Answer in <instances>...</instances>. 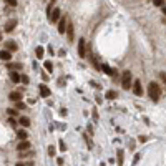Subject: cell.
<instances>
[{
    "instance_id": "obj_19",
    "label": "cell",
    "mask_w": 166,
    "mask_h": 166,
    "mask_svg": "<svg viewBox=\"0 0 166 166\" xmlns=\"http://www.w3.org/2000/svg\"><path fill=\"white\" fill-rule=\"evenodd\" d=\"M116 96H118V95H116V91H115V90H110V91H106V98H108V100H115Z\"/></svg>"
},
{
    "instance_id": "obj_28",
    "label": "cell",
    "mask_w": 166,
    "mask_h": 166,
    "mask_svg": "<svg viewBox=\"0 0 166 166\" xmlns=\"http://www.w3.org/2000/svg\"><path fill=\"white\" fill-rule=\"evenodd\" d=\"M8 124H10L12 128H15V126H17V121L13 118H8Z\"/></svg>"
},
{
    "instance_id": "obj_26",
    "label": "cell",
    "mask_w": 166,
    "mask_h": 166,
    "mask_svg": "<svg viewBox=\"0 0 166 166\" xmlns=\"http://www.w3.org/2000/svg\"><path fill=\"white\" fill-rule=\"evenodd\" d=\"M153 4H155L156 7H161V8H163V7H165V4H166V2H165V0H155Z\"/></svg>"
},
{
    "instance_id": "obj_4",
    "label": "cell",
    "mask_w": 166,
    "mask_h": 166,
    "mask_svg": "<svg viewBox=\"0 0 166 166\" xmlns=\"http://www.w3.org/2000/svg\"><path fill=\"white\" fill-rule=\"evenodd\" d=\"M60 18H62V12H60V8H53V12L50 13V17H48V20L52 22V23H57Z\"/></svg>"
},
{
    "instance_id": "obj_16",
    "label": "cell",
    "mask_w": 166,
    "mask_h": 166,
    "mask_svg": "<svg viewBox=\"0 0 166 166\" xmlns=\"http://www.w3.org/2000/svg\"><path fill=\"white\" fill-rule=\"evenodd\" d=\"M18 123H20L23 128H28V126H30V120L27 118V116H22V118L18 120Z\"/></svg>"
},
{
    "instance_id": "obj_14",
    "label": "cell",
    "mask_w": 166,
    "mask_h": 166,
    "mask_svg": "<svg viewBox=\"0 0 166 166\" xmlns=\"http://www.w3.org/2000/svg\"><path fill=\"white\" fill-rule=\"evenodd\" d=\"M67 35H68V40L73 42V38H75V33H73V25H72V23H68V25H67Z\"/></svg>"
},
{
    "instance_id": "obj_5",
    "label": "cell",
    "mask_w": 166,
    "mask_h": 166,
    "mask_svg": "<svg viewBox=\"0 0 166 166\" xmlns=\"http://www.w3.org/2000/svg\"><path fill=\"white\" fill-rule=\"evenodd\" d=\"M67 32V17H62L60 20H58V33L63 35Z\"/></svg>"
},
{
    "instance_id": "obj_27",
    "label": "cell",
    "mask_w": 166,
    "mask_h": 166,
    "mask_svg": "<svg viewBox=\"0 0 166 166\" xmlns=\"http://www.w3.org/2000/svg\"><path fill=\"white\" fill-rule=\"evenodd\" d=\"M20 82H23V85H27V83L30 82V78L27 77V75H22V77H20Z\"/></svg>"
},
{
    "instance_id": "obj_18",
    "label": "cell",
    "mask_w": 166,
    "mask_h": 166,
    "mask_svg": "<svg viewBox=\"0 0 166 166\" xmlns=\"http://www.w3.org/2000/svg\"><path fill=\"white\" fill-rule=\"evenodd\" d=\"M10 80L13 83H20V75L17 72H10Z\"/></svg>"
},
{
    "instance_id": "obj_21",
    "label": "cell",
    "mask_w": 166,
    "mask_h": 166,
    "mask_svg": "<svg viewBox=\"0 0 166 166\" xmlns=\"http://www.w3.org/2000/svg\"><path fill=\"white\" fill-rule=\"evenodd\" d=\"M7 113H8V118H13V116H17V110L15 108H8Z\"/></svg>"
},
{
    "instance_id": "obj_30",
    "label": "cell",
    "mask_w": 166,
    "mask_h": 166,
    "mask_svg": "<svg viewBox=\"0 0 166 166\" xmlns=\"http://www.w3.org/2000/svg\"><path fill=\"white\" fill-rule=\"evenodd\" d=\"M7 4H8L10 7H17V4H18V2H17V0H8Z\"/></svg>"
},
{
    "instance_id": "obj_9",
    "label": "cell",
    "mask_w": 166,
    "mask_h": 166,
    "mask_svg": "<svg viewBox=\"0 0 166 166\" xmlns=\"http://www.w3.org/2000/svg\"><path fill=\"white\" fill-rule=\"evenodd\" d=\"M28 148H30V143H28V141H20V143H18V146H17L18 153H25Z\"/></svg>"
},
{
    "instance_id": "obj_10",
    "label": "cell",
    "mask_w": 166,
    "mask_h": 166,
    "mask_svg": "<svg viewBox=\"0 0 166 166\" xmlns=\"http://www.w3.org/2000/svg\"><path fill=\"white\" fill-rule=\"evenodd\" d=\"M0 58H2L4 62L10 63V60H12V53H10V52H7V50H0Z\"/></svg>"
},
{
    "instance_id": "obj_12",
    "label": "cell",
    "mask_w": 166,
    "mask_h": 166,
    "mask_svg": "<svg viewBox=\"0 0 166 166\" xmlns=\"http://www.w3.org/2000/svg\"><path fill=\"white\" fill-rule=\"evenodd\" d=\"M7 68H8V70H10V72H17V70H22V63H7Z\"/></svg>"
},
{
    "instance_id": "obj_13",
    "label": "cell",
    "mask_w": 166,
    "mask_h": 166,
    "mask_svg": "<svg viewBox=\"0 0 166 166\" xmlns=\"http://www.w3.org/2000/svg\"><path fill=\"white\" fill-rule=\"evenodd\" d=\"M17 138L20 141H27V138H28V133H27L25 130H18L17 131Z\"/></svg>"
},
{
    "instance_id": "obj_32",
    "label": "cell",
    "mask_w": 166,
    "mask_h": 166,
    "mask_svg": "<svg viewBox=\"0 0 166 166\" xmlns=\"http://www.w3.org/2000/svg\"><path fill=\"white\" fill-rule=\"evenodd\" d=\"M160 77H161V80H163V82H165V83H166V73H161Z\"/></svg>"
},
{
    "instance_id": "obj_29",
    "label": "cell",
    "mask_w": 166,
    "mask_h": 166,
    "mask_svg": "<svg viewBox=\"0 0 166 166\" xmlns=\"http://www.w3.org/2000/svg\"><path fill=\"white\" fill-rule=\"evenodd\" d=\"M48 155L55 156V148H53V146H48Z\"/></svg>"
},
{
    "instance_id": "obj_8",
    "label": "cell",
    "mask_w": 166,
    "mask_h": 166,
    "mask_svg": "<svg viewBox=\"0 0 166 166\" xmlns=\"http://www.w3.org/2000/svg\"><path fill=\"white\" fill-rule=\"evenodd\" d=\"M38 90H40V95L43 96V98H48V96H50V88H48L47 85L42 83L40 87H38Z\"/></svg>"
},
{
    "instance_id": "obj_3",
    "label": "cell",
    "mask_w": 166,
    "mask_h": 166,
    "mask_svg": "<svg viewBox=\"0 0 166 166\" xmlns=\"http://www.w3.org/2000/svg\"><path fill=\"white\" fill-rule=\"evenodd\" d=\"M78 55L82 58L87 57V42H85V38H80V40H78Z\"/></svg>"
},
{
    "instance_id": "obj_35",
    "label": "cell",
    "mask_w": 166,
    "mask_h": 166,
    "mask_svg": "<svg viewBox=\"0 0 166 166\" xmlns=\"http://www.w3.org/2000/svg\"><path fill=\"white\" fill-rule=\"evenodd\" d=\"M0 40H2V35H0Z\"/></svg>"
},
{
    "instance_id": "obj_23",
    "label": "cell",
    "mask_w": 166,
    "mask_h": 166,
    "mask_svg": "<svg viewBox=\"0 0 166 166\" xmlns=\"http://www.w3.org/2000/svg\"><path fill=\"white\" fill-rule=\"evenodd\" d=\"M27 105L23 103V101H18V103H15V110H25Z\"/></svg>"
},
{
    "instance_id": "obj_34",
    "label": "cell",
    "mask_w": 166,
    "mask_h": 166,
    "mask_svg": "<svg viewBox=\"0 0 166 166\" xmlns=\"http://www.w3.org/2000/svg\"><path fill=\"white\" fill-rule=\"evenodd\" d=\"M163 13H165V15H166V5L163 7Z\"/></svg>"
},
{
    "instance_id": "obj_24",
    "label": "cell",
    "mask_w": 166,
    "mask_h": 166,
    "mask_svg": "<svg viewBox=\"0 0 166 166\" xmlns=\"http://www.w3.org/2000/svg\"><path fill=\"white\" fill-rule=\"evenodd\" d=\"M43 67H45V70H47V72H52V70H53L52 62H45V63H43Z\"/></svg>"
},
{
    "instance_id": "obj_31",
    "label": "cell",
    "mask_w": 166,
    "mask_h": 166,
    "mask_svg": "<svg viewBox=\"0 0 166 166\" xmlns=\"http://www.w3.org/2000/svg\"><path fill=\"white\" fill-rule=\"evenodd\" d=\"M67 150V146H65V143L63 141H60V151H65Z\"/></svg>"
},
{
    "instance_id": "obj_1",
    "label": "cell",
    "mask_w": 166,
    "mask_h": 166,
    "mask_svg": "<svg viewBox=\"0 0 166 166\" xmlns=\"http://www.w3.org/2000/svg\"><path fill=\"white\" fill-rule=\"evenodd\" d=\"M148 95H150V98L153 100V101H158V100H160L161 90H160V87H158V83L156 82L150 83V87H148Z\"/></svg>"
},
{
    "instance_id": "obj_33",
    "label": "cell",
    "mask_w": 166,
    "mask_h": 166,
    "mask_svg": "<svg viewBox=\"0 0 166 166\" xmlns=\"http://www.w3.org/2000/svg\"><path fill=\"white\" fill-rule=\"evenodd\" d=\"M15 166H25V163H17Z\"/></svg>"
},
{
    "instance_id": "obj_22",
    "label": "cell",
    "mask_w": 166,
    "mask_h": 166,
    "mask_svg": "<svg viewBox=\"0 0 166 166\" xmlns=\"http://www.w3.org/2000/svg\"><path fill=\"white\" fill-rule=\"evenodd\" d=\"M118 166H123V151L118 150Z\"/></svg>"
},
{
    "instance_id": "obj_25",
    "label": "cell",
    "mask_w": 166,
    "mask_h": 166,
    "mask_svg": "<svg viewBox=\"0 0 166 166\" xmlns=\"http://www.w3.org/2000/svg\"><path fill=\"white\" fill-rule=\"evenodd\" d=\"M53 4H55V2H50V4H48V7H47V15L48 17H50V13H52L53 8H55V7H53Z\"/></svg>"
},
{
    "instance_id": "obj_6",
    "label": "cell",
    "mask_w": 166,
    "mask_h": 166,
    "mask_svg": "<svg viewBox=\"0 0 166 166\" xmlns=\"http://www.w3.org/2000/svg\"><path fill=\"white\" fill-rule=\"evenodd\" d=\"M133 91H135L136 96H141V95H143V88H141L140 80H135V82H133Z\"/></svg>"
},
{
    "instance_id": "obj_20",
    "label": "cell",
    "mask_w": 166,
    "mask_h": 166,
    "mask_svg": "<svg viewBox=\"0 0 166 166\" xmlns=\"http://www.w3.org/2000/svg\"><path fill=\"white\" fill-rule=\"evenodd\" d=\"M35 55H37V58H43V47H37Z\"/></svg>"
},
{
    "instance_id": "obj_15",
    "label": "cell",
    "mask_w": 166,
    "mask_h": 166,
    "mask_svg": "<svg viewBox=\"0 0 166 166\" xmlns=\"http://www.w3.org/2000/svg\"><path fill=\"white\" fill-rule=\"evenodd\" d=\"M8 98H10L12 101H15V103H18V101L22 100V95L18 93V91H13V93H10V95H8Z\"/></svg>"
},
{
    "instance_id": "obj_2",
    "label": "cell",
    "mask_w": 166,
    "mask_h": 166,
    "mask_svg": "<svg viewBox=\"0 0 166 166\" xmlns=\"http://www.w3.org/2000/svg\"><path fill=\"white\" fill-rule=\"evenodd\" d=\"M121 87H123V90H130V87H131V72L130 70H124L123 72V77H121Z\"/></svg>"
},
{
    "instance_id": "obj_11",
    "label": "cell",
    "mask_w": 166,
    "mask_h": 166,
    "mask_svg": "<svg viewBox=\"0 0 166 166\" xmlns=\"http://www.w3.org/2000/svg\"><path fill=\"white\" fill-rule=\"evenodd\" d=\"M15 27H17V20H15V18H12V20H8L5 23V32H12Z\"/></svg>"
},
{
    "instance_id": "obj_7",
    "label": "cell",
    "mask_w": 166,
    "mask_h": 166,
    "mask_svg": "<svg viewBox=\"0 0 166 166\" xmlns=\"http://www.w3.org/2000/svg\"><path fill=\"white\" fill-rule=\"evenodd\" d=\"M17 48H18V47H17L15 42H10V40H8V42H5V48H4V50L13 53V52H17Z\"/></svg>"
},
{
    "instance_id": "obj_17",
    "label": "cell",
    "mask_w": 166,
    "mask_h": 166,
    "mask_svg": "<svg viewBox=\"0 0 166 166\" xmlns=\"http://www.w3.org/2000/svg\"><path fill=\"white\" fill-rule=\"evenodd\" d=\"M101 70H103L106 75H110V77H113V75H115V70H113V68H110L108 65H101Z\"/></svg>"
}]
</instances>
